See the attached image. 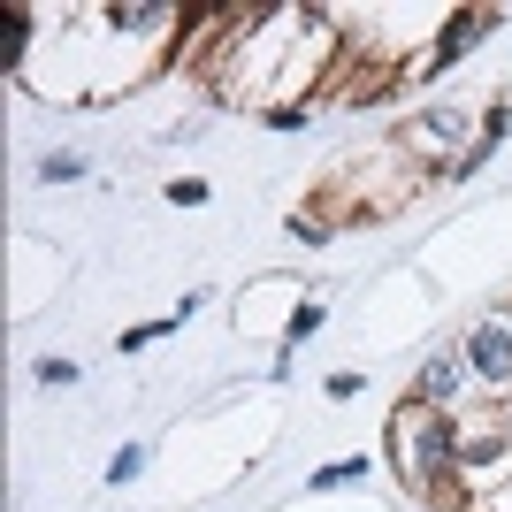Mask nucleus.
Segmentation results:
<instances>
[{
    "instance_id": "6",
    "label": "nucleus",
    "mask_w": 512,
    "mask_h": 512,
    "mask_svg": "<svg viewBox=\"0 0 512 512\" xmlns=\"http://www.w3.org/2000/svg\"><path fill=\"white\" fill-rule=\"evenodd\" d=\"M367 474V459H344V467H321L314 474V490H344V482H360Z\"/></svg>"
},
{
    "instance_id": "7",
    "label": "nucleus",
    "mask_w": 512,
    "mask_h": 512,
    "mask_svg": "<svg viewBox=\"0 0 512 512\" xmlns=\"http://www.w3.org/2000/svg\"><path fill=\"white\" fill-rule=\"evenodd\" d=\"M138 467H146V451H138V444H130V451H115V459H107V482H130Z\"/></svg>"
},
{
    "instance_id": "8",
    "label": "nucleus",
    "mask_w": 512,
    "mask_h": 512,
    "mask_svg": "<svg viewBox=\"0 0 512 512\" xmlns=\"http://www.w3.org/2000/svg\"><path fill=\"white\" fill-rule=\"evenodd\" d=\"M153 337H169V329H161V321H138V329H123V337H115V344H123V352H146Z\"/></svg>"
},
{
    "instance_id": "2",
    "label": "nucleus",
    "mask_w": 512,
    "mask_h": 512,
    "mask_svg": "<svg viewBox=\"0 0 512 512\" xmlns=\"http://www.w3.org/2000/svg\"><path fill=\"white\" fill-rule=\"evenodd\" d=\"M459 360H467L482 383H512V329H505V321H482V329L467 337V352H459Z\"/></svg>"
},
{
    "instance_id": "9",
    "label": "nucleus",
    "mask_w": 512,
    "mask_h": 512,
    "mask_svg": "<svg viewBox=\"0 0 512 512\" xmlns=\"http://www.w3.org/2000/svg\"><path fill=\"white\" fill-rule=\"evenodd\" d=\"M169 199H176V207H199V199H207V184H199V176H184V184H169Z\"/></svg>"
},
{
    "instance_id": "1",
    "label": "nucleus",
    "mask_w": 512,
    "mask_h": 512,
    "mask_svg": "<svg viewBox=\"0 0 512 512\" xmlns=\"http://www.w3.org/2000/svg\"><path fill=\"white\" fill-rule=\"evenodd\" d=\"M398 467H406V482L413 490H436L444 482V467H459V436H451V421L436 406H421V413H398Z\"/></svg>"
},
{
    "instance_id": "4",
    "label": "nucleus",
    "mask_w": 512,
    "mask_h": 512,
    "mask_svg": "<svg viewBox=\"0 0 512 512\" xmlns=\"http://www.w3.org/2000/svg\"><path fill=\"white\" fill-rule=\"evenodd\" d=\"M39 176H46V184H77V176H85V153H46Z\"/></svg>"
},
{
    "instance_id": "5",
    "label": "nucleus",
    "mask_w": 512,
    "mask_h": 512,
    "mask_svg": "<svg viewBox=\"0 0 512 512\" xmlns=\"http://www.w3.org/2000/svg\"><path fill=\"white\" fill-rule=\"evenodd\" d=\"M413 138H428V146H444V138H459V115H421V123H413Z\"/></svg>"
},
{
    "instance_id": "3",
    "label": "nucleus",
    "mask_w": 512,
    "mask_h": 512,
    "mask_svg": "<svg viewBox=\"0 0 512 512\" xmlns=\"http://www.w3.org/2000/svg\"><path fill=\"white\" fill-rule=\"evenodd\" d=\"M459 367H467V360H451V352L421 367V406H436V413L451 406V390H459Z\"/></svg>"
}]
</instances>
